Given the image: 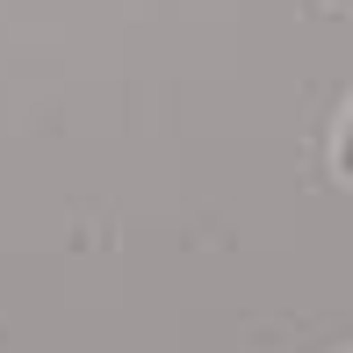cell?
I'll list each match as a JSON object with an SVG mask.
<instances>
[{
    "instance_id": "cell-1",
    "label": "cell",
    "mask_w": 353,
    "mask_h": 353,
    "mask_svg": "<svg viewBox=\"0 0 353 353\" xmlns=\"http://www.w3.org/2000/svg\"><path fill=\"white\" fill-rule=\"evenodd\" d=\"M339 173L353 181V101H346V116H339Z\"/></svg>"
}]
</instances>
